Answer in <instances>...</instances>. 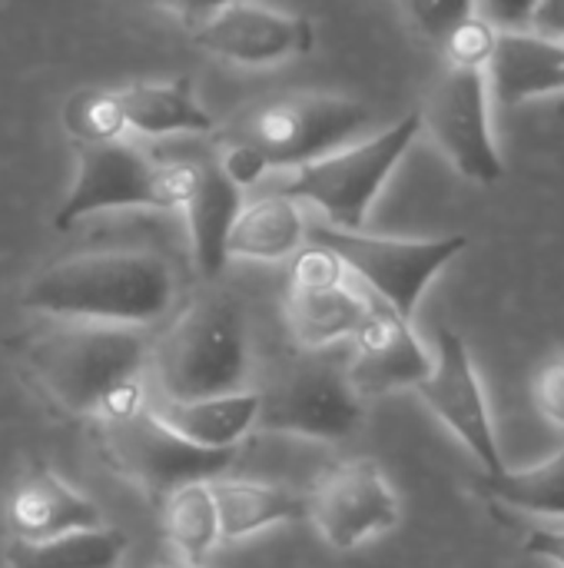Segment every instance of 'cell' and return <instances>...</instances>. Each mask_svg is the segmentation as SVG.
Listing matches in <instances>:
<instances>
[{
  "mask_svg": "<svg viewBox=\"0 0 564 568\" xmlns=\"http://www.w3.org/2000/svg\"><path fill=\"white\" fill-rule=\"evenodd\" d=\"M259 393L256 429L339 443L362 423V399L352 389L346 366L322 359L319 349H302Z\"/></svg>",
  "mask_w": 564,
  "mask_h": 568,
  "instance_id": "8",
  "label": "cell"
},
{
  "mask_svg": "<svg viewBox=\"0 0 564 568\" xmlns=\"http://www.w3.org/2000/svg\"><path fill=\"white\" fill-rule=\"evenodd\" d=\"M140 3H150V7H166V10H176L186 17V23H203L206 17H213L216 10L236 3V0H140Z\"/></svg>",
  "mask_w": 564,
  "mask_h": 568,
  "instance_id": "33",
  "label": "cell"
},
{
  "mask_svg": "<svg viewBox=\"0 0 564 568\" xmlns=\"http://www.w3.org/2000/svg\"><path fill=\"white\" fill-rule=\"evenodd\" d=\"M532 396H535V409L545 423L564 429V353L548 359L539 373H535V386H532Z\"/></svg>",
  "mask_w": 564,
  "mask_h": 568,
  "instance_id": "29",
  "label": "cell"
},
{
  "mask_svg": "<svg viewBox=\"0 0 564 568\" xmlns=\"http://www.w3.org/2000/svg\"><path fill=\"white\" fill-rule=\"evenodd\" d=\"M209 493L216 503L223 542H239V539H249L263 529L309 519V493L279 486V483L219 476L209 483Z\"/></svg>",
  "mask_w": 564,
  "mask_h": 568,
  "instance_id": "18",
  "label": "cell"
},
{
  "mask_svg": "<svg viewBox=\"0 0 564 568\" xmlns=\"http://www.w3.org/2000/svg\"><path fill=\"white\" fill-rule=\"evenodd\" d=\"M123 106L126 130L140 136H166V133H209L216 130L213 116L196 103L189 77H176L166 83H133L116 93Z\"/></svg>",
  "mask_w": 564,
  "mask_h": 568,
  "instance_id": "21",
  "label": "cell"
},
{
  "mask_svg": "<svg viewBox=\"0 0 564 568\" xmlns=\"http://www.w3.org/2000/svg\"><path fill=\"white\" fill-rule=\"evenodd\" d=\"M495 37H499V30H495L485 17L472 13L469 20H462V23L442 40V50H445V57H449V67L485 70V67H489V57H492V50H495Z\"/></svg>",
  "mask_w": 564,
  "mask_h": 568,
  "instance_id": "27",
  "label": "cell"
},
{
  "mask_svg": "<svg viewBox=\"0 0 564 568\" xmlns=\"http://www.w3.org/2000/svg\"><path fill=\"white\" fill-rule=\"evenodd\" d=\"M416 393L435 413V419H442L449 426V433L475 456V463L485 469V476H495L505 469L482 379L475 373L465 339L455 329L439 333L432 369L416 386Z\"/></svg>",
  "mask_w": 564,
  "mask_h": 568,
  "instance_id": "11",
  "label": "cell"
},
{
  "mask_svg": "<svg viewBox=\"0 0 564 568\" xmlns=\"http://www.w3.org/2000/svg\"><path fill=\"white\" fill-rule=\"evenodd\" d=\"M3 519L10 536L20 542H47L103 526L96 503L80 496L73 486H66L57 473L43 466L30 469L13 486L3 506Z\"/></svg>",
  "mask_w": 564,
  "mask_h": 568,
  "instance_id": "15",
  "label": "cell"
},
{
  "mask_svg": "<svg viewBox=\"0 0 564 568\" xmlns=\"http://www.w3.org/2000/svg\"><path fill=\"white\" fill-rule=\"evenodd\" d=\"M479 493L489 496L499 506L529 513V516H548L564 519V446L545 463L529 469H502L495 476H482Z\"/></svg>",
  "mask_w": 564,
  "mask_h": 568,
  "instance_id": "25",
  "label": "cell"
},
{
  "mask_svg": "<svg viewBox=\"0 0 564 568\" xmlns=\"http://www.w3.org/2000/svg\"><path fill=\"white\" fill-rule=\"evenodd\" d=\"M150 413L173 429L180 439L203 446V449H239V443L256 429L259 416V393L239 389L226 396H206V399H160L150 406Z\"/></svg>",
  "mask_w": 564,
  "mask_h": 568,
  "instance_id": "19",
  "label": "cell"
},
{
  "mask_svg": "<svg viewBox=\"0 0 564 568\" xmlns=\"http://www.w3.org/2000/svg\"><path fill=\"white\" fill-rule=\"evenodd\" d=\"M485 83H492V93L502 106L562 93L564 43L529 30H499L485 67Z\"/></svg>",
  "mask_w": 564,
  "mask_h": 568,
  "instance_id": "16",
  "label": "cell"
},
{
  "mask_svg": "<svg viewBox=\"0 0 564 568\" xmlns=\"http://www.w3.org/2000/svg\"><path fill=\"white\" fill-rule=\"evenodd\" d=\"M160 529H163L166 542H173V549L189 566H203L206 556L223 542L209 483H189V486H180L176 493L163 496L160 499Z\"/></svg>",
  "mask_w": 564,
  "mask_h": 568,
  "instance_id": "24",
  "label": "cell"
},
{
  "mask_svg": "<svg viewBox=\"0 0 564 568\" xmlns=\"http://www.w3.org/2000/svg\"><path fill=\"white\" fill-rule=\"evenodd\" d=\"M432 369V356L412 329V320H402L396 310L369 296V310L352 333V359L346 376L359 399H376L396 389H416Z\"/></svg>",
  "mask_w": 564,
  "mask_h": 568,
  "instance_id": "13",
  "label": "cell"
},
{
  "mask_svg": "<svg viewBox=\"0 0 564 568\" xmlns=\"http://www.w3.org/2000/svg\"><path fill=\"white\" fill-rule=\"evenodd\" d=\"M309 519L332 549L349 552L366 539L396 529L402 509L372 459H349L326 469L309 489Z\"/></svg>",
  "mask_w": 564,
  "mask_h": 568,
  "instance_id": "12",
  "label": "cell"
},
{
  "mask_svg": "<svg viewBox=\"0 0 564 568\" xmlns=\"http://www.w3.org/2000/svg\"><path fill=\"white\" fill-rule=\"evenodd\" d=\"M402 7L425 40L442 43L462 20L479 10V0H402Z\"/></svg>",
  "mask_w": 564,
  "mask_h": 568,
  "instance_id": "28",
  "label": "cell"
},
{
  "mask_svg": "<svg viewBox=\"0 0 564 568\" xmlns=\"http://www.w3.org/2000/svg\"><path fill=\"white\" fill-rule=\"evenodd\" d=\"M166 568H203V566H189V562H180V566H166Z\"/></svg>",
  "mask_w": 564,
  "mask_h": 568,
  "instance_id": "34",
  "label": "cell"
},
{
  "mask_svg": "<svg viewBox=\"0 0 564 568\" xmlns=\"http://www.w3.org/2000/svg\"><path fill=\"white\" fill-rule=\"evenodd\" d=\"M193 43L243 67H266L306 57L316 43L302 13H279L259 3H229L193 27Z\"/></svg>",
  "mask_w": 564,
  "mask_h": 568,
  "instance_id": "14",
  "label": "cell"
},
{
  "mask_svg": "<svg viewBox=\"0 0 564 568\" xmlns=\"http://www.w3.org/2000/svg\"><path fill=\"white\" fill-rule=\"evenodd\" d=\"M176 293V270L160 253L100 250L40 270L20 303L50 320L153 326L173 310Z\"/></svg>",
  "mask_w": 564,
  "mask_h": 568,
  "instance_id": "2",
  "label": "cell"
},
{
  "mask_svg": "<svg viewBox=\"0 0 564 568\" xmlns=\"http://www.w3.org/2000/svg\"><path fill=\"white\" fill-rule=\"evenodd\" d=\"M366 123L369 110L356 100L293 93L253 103L213 133L216 146H239L253 153L263 170H296L342 150Z\"/></svg>",
  "mask_w": 564,
  "mask_h": 568,
  "instance_id": "4",
  "label": "cell"
},
{
  "mask_svg": "<svg viewBox=\"0 0 564 568\" xmlns=\"http://www.w3.org/2000/svg\"><path fill=\"white\" fill-rule=\"evenodd\" d=\"M369 296H359L346 276L339 280H293L286 300V320L299 349H326L339 339H352Z\"/></svg>",
  "mask_w": 564,
  "mask_h": 568,
  "instance_id": "17",
  "label": "cell"
},
{
  "mask_svg": "<svg viewBox=\"0 0 564 568\" xmlns=\"http://www.w3.org/2000/svg\"><path fill=\"white\" fill-rule=\"evenodd\" d=\"M525 552L564 568V529H532V532H525Z\"/></svg>",
  "mask_w": 564,
  "mask_h": 568,
  "instance_id": "31",
  "label": "cell"
},
{
  "mask_svg": "<svg viewBox=\"0 0 564 568\" xmlns=\"http://www.w3.org/2000/svg\"><path fill=\"white\" fill-rule=\"evenodd\" d=\"M539 0H479V17H485L495 30H522L532 20Z\"/></svg>",
  "mask_w": 564,
  "mask_h": 568,
  "instance_id": "30",
  "label": "cell"
},
{
  "mask_svg": "<svg viewBox=\"0 0 564 568\" xmlns=\"http://www.w3.org/2000/svg\"><path fill=\"white\" fill-rule=\"evenodd\" d=\"M302 243H306V223L299 203L283 193H273L239 210L226 240V256L276 263L293 256Z\"/></svg>",
  "mask_w": 564,
  "mask_h": 568,
  "instance_id": "22",
  "label": "cell"
},
{
  "mask_svg": "<svg viewBox=\"0 0 564 568\" xmlns=\"http://www.w3.org/2000/svg\"><path fill=\"white\" fill-rule=\"evenodd\" d=\"M150 363L163 399L239 393L253 363L243 303L223 290L199 293L150 349Z\"/></svg>",
  "mask_w": 564,
  "mask_h": 568,
  "instance_id": "3",
  "label": "cell"
},
{
  "mask_svg": "<svg viewBox=\"0 0 564 568\" xmlns=\"http://www.w3.org/2000/svg\"><path fill=\"white\" fill-rule=\"evenodd\" d=\"M60 123L76 146L110 143V140H120V133L126 130L120 97L110 90H100V87L73 90L60 110Z\"/></svg>",
  "mask_w": 564,
  "mask_h": 568,
  "instance_id": "26",
  "label": "cell"
},
{
  "mask_svg": "<svg viewBox=\"0 0 564 568\" xmlns=\"http://www.w3.org/2000/svg\"><path fill=\"white\" fill-rule=\"evenodd\" d=\"M309 243L326 246L339 256L346 273L359 276L369 293L396 310L402 320L416 316V306L429 283L469 250V236H435V240H399V236H369L362 230H336L312 226L306 233Z\"/></svg>",
  "mask_w": 564,
  "mask_h": 568,
  "instance_id": "7",
  "label": "cell"
},
{
  "mask_svg": "<svg viewBox=\"0 0 564 568\" xmlns=\"http://www.w3.org/2000/svg\"><path fill=\"white\" fill-rule=\"evenodd\" d=\"M123 552H126V536L120 529L100 526L47 542L10 539L3 559L7 568H120Z\"/></svg>",
  "mask_w": 564,
  "mask_h": 568,
  "instance_id": "23",
  "label": "cell"
},
{
  "mask_svg": "<svg viewBox=\"0 0 564 568\" xmlns=\"http://www.w3.org/2000/svg\"><path fill=\"white\" fill-rule=\"evenodd\" d=\"M189 216L193 260L203 280H216L226 266V240L243 210V190L223 173L219 160L196 163V180L189 200L183 203Z\"/></svg>",
  "mask_w": 564,
  "mask_h": 568,
  "instance_id": "20",
  "label": "cell"
},
{
  "mask_svg": "<svg viewBox=\"0 0 564 568\" xmlns=\"http://www.w3.org/2000/svg\"><path fill=\"white\" fill-rule=\"evenodd\" d=\"M419 130H422V116L406 113L399 123L376 133L366 143H356L329 156H319L306 166H296L293 180L279 193L296 203L306 200L319 206L329 226L336 230H362L376 196L382 193L392 170L409 153Z\"/></svg>",
  "mask_w": 564,
  "mask_h": 568,
  "instance_id": "6",
  "label": "cell"
},
{
  "mask_svg": "<svg viewBox=\"0 0 564 568\" xmlns=\"http://www.w3.org/2000/svg\"><path fill=\"white\" fill-rule=\"evenodd\" d=\"M419 116L439 150L465 180L489 186L505 176V163L489 120L485 70L445 67L432 83Z\"/></svg>",
  "mask_w": 564,
  "mask_h": 568,
  "instance_id": "10",
  "label": "cell"
},
{
  "mask_svg": "<svg viewBox=\"0 0 564 568\" xmlns=\"http://www.w3.org/2000/svg\"><path fill=\"white\" fill-rule=\"evenodd\" d=\"M100 436L110 466L153 499H163L189 483H213L226 476L239 456V449H203L180 439L150 413V406L103 419Z\"/></svg>",
  "mask_w": 564,
  "mask_h": 568,
  "instance_id": "9",
  "label": "cell"
},
{
  "mask_svg": "<svg viewBox=\"0 0 564 568\" xmlns=\"http://www.w3.org/2000/svg\"><path fill=\"white\" fill-rule=\"evenodd\" d=\"M529 27H535V33H542V37L564 40V0H539Z\"/></svg>",
  "mask_w": 564,
  "mask_h": 568,
  "instance_id": "32",
  "label": "cell"
},
{
  "mask_svg": "<svg viewBox=\"0 0 564 568\" xmlns=\"http://www.w3.org/2000/svg\"><path fill=\"white\" fill-rule=\"evenodd\" d=\"M150 349L140 326L57 320L23 336L20 359L60 409L113 419L143 406L140 376Z\"/></svg>",
  "mask_w": 564,
  "mask_h": 568,
  "instance_id": "1",
  "label": "cell"
},
{
  "mask_svg": "<svg viewBox=\"0 0 564 568\" xmlns=\"http://www.w3.org/2000/svg\"><path fill=\"white\" fill-rule=\"evenodd\" d=\"M76 150H80L76 176L53 216L57 230H70L80 220L103 210H126V206L173 210L189 200L196 163H163L123 140L86 143Z\"/></svg>",
  "mask_w": 564,
  "mask_h": 568,
  "instance_id": "5",
  "label": "cell"
}]
</instances>
